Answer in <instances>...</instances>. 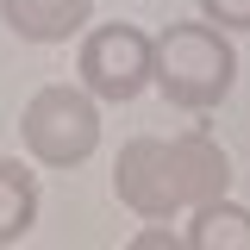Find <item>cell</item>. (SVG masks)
<instances>
[{"label":"cell","mask_w":250,"mask_h":250,"mask_svg":"<svg viewBox=\"0 0 250 250\" xmlns=\"http://www.w3.org/2000/svg\"><path fill=\"white\" fill-rule=\"evenodd\" d=\"M156 75V44L144 25L113 19V25H88L82 31V50H75V88H88L94 100H138Z\"/></svg>","instance_id":"4"},{"label":"cell","mask_w":250,"mask_h":250,"mask_svg":"<svg viewBox=\"0 0 250 250\" xmlns=\"http://www.w3.org/2000/svg\"><path fill=\"white\" fill-rule=\"evenodd\" d=\"M182 244L188 250H250V207H238V200L194 207L182 225Z\"/></svg>","instance_id":"6"},{"label":"cell","mask_w":250,"mask_h":250,"mask_svg":"<svg viewBox=\"0 0 250 250\" xmlns=\"http://www.w3.org/2000/svg\"><path fill=\"white\" fill-rule=\"evenodd\" d=\"M200 19L219 25L225 38H231V31H250V0H200Z\"/></svg>","instance_id":"8"},{"label":"cell","mask_w":250,"mask_h":250,"mask_svg":"<svg viewBox=\"0 0 250 250\" xmlns=\"http://www.w3.org/2000/svg\"><path fill=\"white\" fill-rule=\"evenodd\" d=\"M125 250H188V244H182L175 225H138V238H131Z\"/></svg>","instance_id":"9"},{"label":"cell","mask_w":250,"mask_h":250,"mask_svg":"<svg viewBox=\"0 0 250 250\" xmlns=\"http://www.w3.org/2000/svg\"><path fill=\"white\" fill-rule=\"evenodd\" d=\"M38 225V175L19 156H0V250H13Z\"/></svg>","instance_id":"7"},{"label":"cell","mask_w":250,"mask_h":250,"mask_svg":"<svg viewBox=\"0 0 250 250\" xmlns=\"http://www.w3.org/2000/svg\"><path fill=\"white\" fill-rule=\"evenodd\" d=\"M225 188H231V156L200 125L182 138H156V131L125 138L119 163H113V194L144 225H175V213L225 200Z\"/></svg>","instance_id":"1"},{"label":"cell","mask_w":250,"mask_h":250,"mask_svg":"<svg viewBox=\"0 0 250 250\" xmlns=\"http://www.w3.org/2000/svg\"><path fill=\"white\" fill-rule=\"evenodd\" d=\"M156 44V75L150 88L169 100V106H182V113H213L225 94L238 88V50H231V38L207 19H175V25H163L150 38Z\"/></svg>","instance_id":"2"},{"label":"cell","mask_w":250,"mask_h":250,"mask_svg":"<svg viewBox=\"0 0 250 250\" xmlns=\"http://www.w3.org/2000/svg\"><path fill=\"white\" fill-rule=\"evenodd\" d=\"M94 0H0V25L25 44H69L75 31H88Z\"/></svg>","instance_id":"5"},{"label":"cell","mask_w":250,"mask_h":250,"mask_svg":"<svg viewBox=\"0 0 250 250\" xmlns=\"http://www.w3.org/2000/svg\"><path fill=\"white\" fill-rule=\"evenodd\" d=\"M19 138L38 169H82L100 144V100L75 82H44L19 113Z\"/></svg>","instance_id":"3"}]
</instances>
